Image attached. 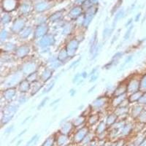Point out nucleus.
I'll return each mask as SVG.
<instances>
[{
	"label": "nucleus",
	"mask_w": 146,
	"mask_h": 146,
	"mask_svg": "<svg viewBox=\"0 0 146 146\" xmlns=\"http://www.w3.org/2000/svg\"><path fill=\"white\" fill-rule=\"evenodd\" d=\"M128 113V109L126 107H123V108H118V110H116V112H115V114L117 115H122V114H126Z\"/></svg>",
	"instance_id": "nucleus-29"
},
{
	"label": "nucleus",
	"mask_w": 146,
	"mask_h": 146,
	"mask_svg": "<svg viewBox=\"0 0 146 146\" xmlns=\"http://www.w3.org/2000/svg\"><path fill=\"white\" fill-rule=\"evenodd\" d=\"M48 100H49V98H48V97H45V98H44L43 100H42L41 102L40 103V105H38V107H37V109L40 110L43 108V107L46 105V103H47V102L48 101Z\"/></svg>",
	"instance_id": "nucleus-34"
},
{
	"label": "nucleus",
	"mask_w": 146,
	"mask_h": 146,
	"mask_svg": "<svg viewBox=\"0 0 146 146\" xmlns=\"http://www.w3.org/2000/svg\"><path fill=\"white\" fill-rule=\"evenodd\" d=\"M13 129H14L13 125V126H9V127H7V129H6V130H5V134H10V133L13 130Z\"/></svg>",
	"instance_id": "nucleus-42"
},
{
	"label": "nucleus",
	"mask_w": 146,
	"mask_h": 146,
	"mask_svg": "<svg viewBox=\"0 0 146 146\" xmlns=\"http://www.w3.org/2000/svg\"><path fill=\"white\" fill-rule=\"evenodd\" d=\"M71 128H72L71 123H66L65 124L63 125V126H62V131H63L64 133L66 134V133L69 132V131L71 130Z\"/></svg>",
	"instance_id": "nucleus-30"
},
{
	"label": "nucleus",
	"mask_w": 146,
	"mask_h": 146,
	"mask_svg": "<svg viewBox=\"0 0 146 146\" xmlns=\"http://www.w3.org/2000/svg\"><path fill=\"white\" fill-rule=\"evenodd\" d=\"M70 95H71V96H75V94H76V91L74 89H71L70 91Z\"/></svg>",
	"instance_id": "nucleus-46"
},
{
	"label": "nucleus",
	"mask_w": 146,
	"mask_h": 146,
	"mask_svg": "<svg viewBox=\"0 0 146 146\" xmlns=\"http://www.w3.org/2000/svg\"><path fill=\"white\" fill-rule=\"evenodd\" d=\"M15 94H16V91H15V89L12 88L5 90L3 92L4 98L7 100V101H11L14 98V96H15Z\"/></svg>",
	"instance_id": "nucleus-9"
},
{
	"label": "nucleus",
	"mask_w": 146,
	"mask_h": 146,
	"mask_svg": "<svg viewBox=\"0 0 146 146\" xmlns=\"http://www.w3.org/2000/svg\"><path fill=\"white\" fill-rule=\"evenodd\" d=\"M97 78H98V74H96H96H94V75H91V79H90V82H91V83H92V82L96 81Z\"/></svg>",
	"instance_id": "nucleus-41"
},
{
	"label": "nucleus",
	"mask_w": 146,
	"mask_h": 146,
	"mask_svg": "<svg viewBox=\"0 0 146 146\" xmlns=\"http://www.w3.org/2000/svg\"><path fill=\"white\" fill-rule=\"evenodd\" d=\"M42 88V85L41 83H38V82H35L33 84V86H32V93L31 94L35 95Z\"/></svg>",
	"instance_id": "nucleus-21"
},
{
	"label": "nucleus",
	"mask_w": 146,
	"mask_h": 146,
	"mask_svg": "<svg viewBox=\"0 0 146 146\" xmlns=\"http://www.w3.org/2000/svg\"><path fill=\"white\" fill-rule=\"evenodd\" d=\"M36 79H37V73H36V72H33L28 75L27 80L29 83H35V82H36Z\"/></svg>",
	"instance_id": "nucleus-25"
},
{
	"label": "nucleus",
	"mask_w": 146,
	"mask_h": 146,
	"mask_svg": "<svg viewBox=\"0 0 146 146\" xmlns=\"http://www.w3.org/2000/svg\"><path fill=\"white\" fill-rule=\"evenodd\" d=\"M143 108L142 105H137V106L135 107V108H133L132 110V115L133 116L135 117V118H138L139 117V115H140V113L143 112Z\"/></svg>",
	"instance_id": "nucleus-19"
},
{
	"label": "nucleus",
	"mask_w": 146,
	"mask_h": 146,
	"mask_svg": "<svg viewBox=\"0 0 146 146\" xmlns=\"http://www.w3.org/2000/svg\"><path fill=\"white\" fill-rule=\"evenodd\" d=\"M126 91H127V87L123 86H118V88L115 89V91H114L115 97V96H121V95L125 94Z\"/></svg>",
	"instance_id": "nucleus-17"
},
{
	"label": "nucleus",
	"mask_w": 146,
	"mask_h": 146,
	"mask_svg": "<svg viewBox=\"0 0 146 146\" xmlns=\"http://www.w3.org/2000/svg\"><path fill=\"white\" fill-rule=\"evenodd\" d=\"M139 91H141L142 92H146V74H145L140 79Z\"/></svg>",
	"instance_id": "nucleus-22"
},
{
	"label": "nucleus",
	"mask_w": 146,
	"mask_h": 146,
	"mask_svg": "<svg viewBox=\"0 0 146 146\" xmlns=\"http://www.w3.org/2000/svg\"><path fill=\"white\" fill-rule=\"evenodd\" d=\"M138 118L141 123H146V110H143V112L140 113V115L138 117Z\"/></svg>",
	"instance_id": "nucleus-28"
},
{
	"label": "nucleus",
	"mask_w": 146,
	"mask_h": 146,
	"mask_svg": "<svg viewBox=\"0 0 146 146\" xmlns=\"http://www.w3.org/2000/svg\"><path fill=\"white\" fill-rule=\"evenodd\" d=\"M97 70H98V68H97V66L96 67H94V68L92 70V71H91V74H90V75H94V74H96V73H97Z\"/></svg>",
	"instance_id": "nucleus-43"
},
{
	"label": "nucleus",
	"mask_w": 146,
	"mask_h": 146,
	"mask_svg": "<svg viewBox=\"0 0 146 146\" xmlns=\"http://www.w3.org/2000/svg\"><path fill=\"white\" fill-rule=\"evenodd\" d=\"M131 129V125H126V126L123 127V130H122V133H123V134H127V133L129 132L128 131H130Z\"/></svg>",
	"instance_id": "nucleus-40"
},
{
	"label": "nucleus",
	"mask_w": 146,
	"mask_h": 146,
	"mask_svg": "<svg viewBox=\"0 0 146 146\" xmlns=\"http://www.w3.org/2000/svg\"><path fill=\"white\" fill-rule=\"evenodd\" d=\"M143 92H142L141 91H138L137 92H135V93H133L131 96H129V101L130 102H138L139 100L140 99V97L143 95Z\"/></svg>",
	"instance_id": "nucleus-15"
},
{
	"label": "nucleus",
	"mask_w": 146,
	"mask_h": 146,
	"mask_svg": "<svg viewBox=\"0 0 146 146\" xmlns=\"http://www.w3.org/2000/svg\"><path fill=\"white\" fill-rule=\"evenodd\" d=\"M37 70V64L35 62H29L24 64L22 66V73L23 75H29L32 73L36 72Z\"/></svg>",
	"instance_id": "nucleus-3"
},
{
	"label": "nucleus",
	"mask_w": 146,
	"mask_h": 146,
	"mask_svg": "<svg viewBox=\"0 0 146 146\" xmlns=\"http://www.w3.org/2000/svg\"><path fill=\"white\" fill-rule=\"evenodd\" d=\"M105 103H106V99L105 97H98L93 102L92 107L95 108H101L105 105Z\"/></svg>",
	"instance_id": "nucleus-11"
},
{
	"label": "nucleus",
	"mask_w": 146,
	"mask_h": 146,
	"mask_svg": "<svg viewBox=\"0 0 146 146\" xmlns=\"http://www.w3.org/2000/svg\"><path fill=\"white\" fill-rule=\"evenodd\" d=\"M60 101V99H58V100H56V101H54L53 102V103H51V104H50V106H53V105H54L55 104H56L57 102H58Z\"/></svg>",
	"instance_id": "nucleus-47"
},
{
	"label": "nucleus",
	"mask_w": 146,
	"mask_h": 146,
	"mask_svg": "<svg viewBox=\"0 0 146 146\" xmlns=\"http://www.w3.org/2000/svg\"><path fill=\"white\" fill-rule=\"evenodd\" d=\"M4 50L5 51H13V50H16V46L15 44L13 43H6L4 45Z\"/></svg>",
	"instance_id": "nucleus-23"
},
{
	"label": "nucleus",
	"mask_w": 146,
	"mask_h": 146,
	"mask_svg": "<svg viewBox=\"0 0 146 146\" xmlns=\"http://www.w3.org/2000/svg\"><path fill=\"white\" fill-rule=\"evenodd\" d=\"M116 121V115H110L107 118V123L108 125L113 124Z\"/></svg>",
	"instance_id": "nucleus-26"
},
{
	"label": "nucleus",
	"mask_w": 146,
	"mask_h": 146,
	"mask_svg": "<svg viewBox=\"0 0 146 146\" xmlns=\"http://www.w3.org/2000/svg\"><path fill=\"white\" fill-rule=\"evenodd\" d=\"M31 33H32V29L26 28L19 33V36H20L21 39H27L31 35Z\"/></svg>",
	"instance_id": "nucleus-18"
},
{
	"label": "nucleus",
	"mask_w": 146,
	"mask_h": 146,
	"mask_svg": "<svg viewBox=\"0 0 146 146\" xmlns=\"http://www.w3.org/2000/svg\"><path fill=\"white\" fill-rule=\"evenodd\" d=\"M30 83L27 80H22L20 83H19V87H18V90L21 91V93H27L29 91L30 89Z\"/></svg>",
	"instance_id": "nucleus-10"
},
{
	"label": "nucleus",
	"mask_w": 146,
	"mask_h": 146,
	"mask_svg": "<svg viewBox=\"0 0 146 146\" xmlns=\"http://www.w3.org/2000/svg\"><path fill=\"white\" fill-rule=\"evenodd\" d=\"M105 123L102 122V123H100V124L99 125L98 128H97V131L100 133H102L103 132L104 130H105Z\"/></svg>",
	"instance_id": "nucleus-38"
},
{
	"label": "nucleus",
	"mask_w": 146,
	"mask_h": 146,
	"mask_svg": "<svg viewBox=\"0 0 146 146\" xmlns=\"http://www.w3.org/2000/svg\"><path fill=\"white\" fill-rule=\"evenodd\" d=\"M53 143V139H52L51 137H50L48 138L46 141L45 142V143H44L42 146H52Z\"/></svg>",
	"instance_id": "nucleus-37"
},
{
	"label": "nucleus",
	"mask_w": 146,
	"mask_h": 146,
	"mask_svg": "<svg viewBox=\"0 0 146 146\" xmlns=\"http://www.w3.org/2000/svg\"><path fill=\"white\" fill-rule=\"evenodd\" d=\"M56 78H54V80H53L50 81V83H49L48 86H47L46 88H45V89L43 90V91H42V94H46V93H48V92H49V91H50V90L53 88V86H54V85H55V83H56Z\"/></svg>",
	"instance_id": "nucleus-24"
},
{
	"label": "nucleus",
	"mask_w": 146,
	"mask_h": 146,
	"mask_svg": "<svg viewBox=\"0 0 146 146\" xmlns=\"http://www.w3.org/2000/svg\"><path fill=\"white\" fill-rule=\"evenodd\" d=\"M139 86H140V80H131L128 84L127 91L130 93H135L139 91Z\"/></svg>",
	"instance_id": "nucleus-6"
},
{
	"label": "nucleus",
	"mask_w": 146,
	"mask_h": 146,
	"mask_svg": "<svg viewBox=\"0 0 146 146\" xmlns=\"http://www.w3.org/2000/svg\"><path fill=\"white\" fill-rule=\"evenodd\" d=\"M87 129L86 128H83L82 129L77 133V135H75V139H77L78 142H81L83 139L85 138V136L86 135Z\"/></svg>",
	"instance_id": "nucleus-16"
},
{
	"label": "nucleus",
	"mask_w": 146,
	"mask_h": 146,
	"mask_svg": "<svg viewBox=\"0 0 146 146\" xmlns=\"http://www.w3.org/2000/svg\"><path fill=\"white\" fill-rule=\"evenodd\" d=\"M131 59H132V56H128L127 58H126V60H125L124 63H123V64L121 65V70H122V69H123V67H124V66H126V65L128 63H129V62H131Z\"/></svg>",
	"instance_id": "nucleus-36"
},
{
	"label": "nucleus",
	"mask_w": 146,
	"mask_h": 146,
	"mask_svg": "<svg viewBox=\"0 0 146 146\" xmlns=\"http://www.w3.org/2000/svg\"><path fill=\"white\" fill-rule=\"evenodd\" d=\"M27 97L26 95H21V96H19V98H18V104L19 105H22V104H24V103L26 102L27 101Z\"/></svg>",
	"instance_id": "nucleus-33"
},
{
	"label": "nucleus",
	"mask_w": 146,
	"mask_h": 146,
	"mask_svg": "<svg viewBox=\"0 0 146 146\" xmlns=\"http://www.w3.org/2000/svg\"><path fill=\"white\" fill-rule=\"evenodd\" d=\"M125 100V94L121 95V96H115V98L114 99L113 102V106L115 107H118V105H120L121 103L123 102Z\"/></svg>",
	"instance_id": "nucleus-20"
},
{
	"label": "nucleus",
	"mask_w": 146,
	"mask_h": 146,
	"mask_svg": "<svg viewBox=\"0 0 146 146\" xmlns=\"http://www.w3.org/2000/svg\"><path fill=\"white\" fill-rule=\"evenodd\" d=\"M29 118H30V116H29V117H27V118L25 119V121H23V122H22V124H23V123H25L26 122H27V121H28V119H29Z\"/></svg>",
	"instance_id": "nucleus-48"
},
{
	"label": "nucleus",
	"mask_w": 146,
	"mask_h": 146,
	"mask_svg": "<svg viewBox=\"0 0 146 146\" xmlns=\"http://www.w3.org/2000/svg\"><path fill=\"white\" fill-rule=\"evenodd\" d=\"M21 74L20 73H16V74H14V75H12L10 77V78H9V80H7L6 83H5V86L8 88H11L12 86H15L17 83L21 80Z\"/></svg>",
	"instance_id": "nucleus-7"
},
{
	"label": "nucleus",
	"mask_w": 146,
	"mask_h": 146,
	"mask_svg": "<svg viewBox=\"0 0 146 146\" xmlns=\"http://www.w3.org/2000/svg\"><path fill=\"white\" fill-rule=\"evenodd\" d=\"M48 63H49V66H50V70H55L58 69V67H60L61 66H62L63 63L61 62L57 58H55V57H50L49 59H48Z\"/></svg>",
	"instance_id": "nucleus-8"
},
{
	"label": "nucleus",
	"mask_w": 146,
	"mask_h": 146,
	"mask_svg": "<svg viewBox=\"0 0 146 146\" xmlns=\"http://www.w3.org/2000/svg\"><path fill=\"white\" fill-rule=\"evenodd\" d=\"M17 110H18V105H15V104H11V105H7L5 108V113L4 114L15 115V113L17 111Z\"/></svg>",
	"instance_id": "nucleus-14"
},
{
	"label": "nucleus",
	"mask_w": 146,
	"mask_h": 146,
	"mask_svg": "<svg viewBox=\"0 0 146 146\" xmlns=\"http://www.w3.org/2000/svg\"><path fill=\"white\" fill-rule=\"evenodd\" d=\"M79 47V42L77 40H72L69 42L66 47V50L69 57H73L76 53Z\"/></svg>",
	"instance_id": "nucleus-2"
},
{
	"label": "nucleus",
	"mask_w": 146,
	"mask_h": 146,
	"mask_svg": "<svg viewBox=\"0 0 146 146\" xmlns=\"http://www.w3.org/2000/svg\"><path fill=\"white\" fill-rule=\"evenodd\" d=\"M52 75H53V72H52V70L50 69H45L41 75V80L43 82L47 81L49 79H50L52 77Z\"/></svg>",
	"instance_id": "nucleus-12"
},
{
	"label": "nucleus",
	"mask_w": 146,
	"mask_h": 146,
	"mask_svg": "<svg viewBox=\"0 0 146 146\" xmlns=\"http://www.w3.org/2000/svg\"><path fill=\"white\" fill-rule=\"evenodd\" d=\"M48 26L40 25L36 29L35 32V39H41L47 35L48 33Z\"/></svg>",
	"instance_id": "nucleus-5"
},
{
	"label": "nucleus",
	"mask_w": 146,
	"mask_h": 146,
	"mask_svg": "<svg viewBox=\"0 0 146 146\" xmlns=\"http://www.w3.org/2000/svg\"><path fill=\"white\" fill-rule=\"evenodd\" d=\"M9 36V32L6 30H2V32H1V35H0V39H1V41L4 42L5 40H7Z\"/></svg>",
	"instance_id": "nucleus-27"
},
{
	"label": "nucleus",
	"mask_w": 146,
	"mask_h": 146,
	"mask_svg": "<svg viewBox=\"0 0 146 146\" xmlns=\"http://www.w3.org/2000/svg\"><path fill=\"white\" fill-rule=\"evenodd\" d=\"M83 122H84V118H83V116H80L75 120V122H74V123H75V126H79V125L82 124Z\"/></svg>",
	"instance_id": "nucleus-32"
},
{
	"label": "nucleus",
	"mask_w": 146,
	"mask_h": 146,
	"mask_svg": "<svg viewBox=\"0 0 146 146\" xmlns=\"http://www.w3.org/2000/svg\"><path fill=\"white\" fill-rule=\"evenodd\" d=\"M138 103L141 105H146V92H143V95H142V96L138 101Z\"/></svg>",
	"instance_id": "nucleus-31"
},
{
	"label": "nucleus",
	"mask_w": 146,
	"mask_h": 146,
	"mask_svg": "<svg viewBox=\"0 0 146 146\" xmlns=\"http://www.w3.org/2000/svg\"><path fill=\"white\" fill-rule=\"evenodd\" d=\"M30 48L28 45H21V46L18 47L15 50V55L18 58H23V57L27 56V55L29 53Z\"/></svg>",
	"instance_id": "nucleus-4"
},
{
	"label": "nucleus",
	"mask_w": 146,
	"mask_h": 146,
	"mask_svg": "<svg viewBox=\"0 0 146 146\" xmlns=\"http://www.w3.org/2000/svg\"><path fill=\"white\" fill-rule=\"evenodd\" d=\"M55 38L52 35H47L42 37L38 42L39 46L41 48H49L51 45H54Z\"/></svg>",
	"instance_id": "nucleus-1"
},
{
	"label": "nucleus",
	"mask_w": 146,
	"mask_h": 146,
	"mask_svg": "<svg viewBox=\"0 0 146 146\" xmlns=\"http://www.w3.org/2000/svg\"><path fill=\"white\" fill-rule=\"evenodd\" d=\"M80 58H79L78 60H77V61L72 62V64L70 66V69L76 68L77 66H78V65L79 64V63H80Z\"/></svg>",
	"instance_id": "nucleus-39"
},
{
	"label": "nucleus",
	"mask_w": 146,
	"mask_h": 146,
	"mask_svg": "<svg viewBox=\"0 0 146 146\" xmlns=\"http://www.w3.org/2000/svg\"><path fill=\"white\" fill-rule=\"evenodd\" d=\"M69 58V55L67 53V51H66V48L65 49H62L60 50L59 53L58 54V56H57V58L61 62H64L65 61H66V59Z\"/></svg>",
	"instance_id": "nucleus-13"
},
{
	"label": "nucleus",
	"mask_w": 146,
	"mask_h": 146,
	"mask_svg": "<svg viewBox=\"0 0 146 146\" xmlns=\"http://www.w3.org/2000/svg\"><path fill=\"white\" fill-rule=\"evenodd\" d=\"M131 29H132V27H130L129 29L127 30V32H126V34H125L124 35V40L126 41V40H128L129 39L130 36H131Z\"/></svg>",
	"instance_id": "nucleus-35"
},
{
	"label": "nucleus",
	"mask_w": 146,
	"mask_h": 146,
	"mask_svg": "<svg viewBox=\"0 0 146 146\" xmlns=\"http://www.w3.org/2000/svg\"><path fill=\"white\" fill-rule=\"evenodd\" d=\"M65 137H61L59 138V144L62 145V144H64L65 142V140H64V139H65Z\"/></svg>",
	"instance_id": "nucleus-44"
},
{
	"label": "nucleus",
	"mask_w": 146,
	"mask_h": 146,
	"mask_svg": "<svg viewBox=\"0 0 146 146\" xmlns=\"http://www.w3.org/2000/svg\"><path fill=\"white\" fill-rule=\"evenodd\" d=\"M81 76L83 79H86V77L88 76V73H87L86 72H83L81 73Z\"/></svg>",
	"instance_id": "nucleus-45"
}]
</instances>
